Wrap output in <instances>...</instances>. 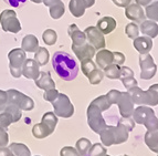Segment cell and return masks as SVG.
<instances>
[{
  "instance_id": "816d5d0a",
  "label": "cell",
  "mask_w": 158,
  "mask_h": 156,
  "mask_svg": "<svg viewBox=\"0 0 158 156\" xmlns=\"http://www.w3.org/2000/svg\"><path fill=\"white\" fill-rule=\"evenodd\" d=\"M114 53V63L117 64V65H123L126 60L125 56L121 52H113Z\"/></svg>"
},
{
  "instance_id": "74e56055",
  "label": "cell",
  "mask_w": 158,
  "mask_h": 156,
  "mask_svg": "<svg viewBox=\"0 0 158 156\" xmlns=\"http://www.w3.org/2000/svg\"><path fill=\"white\" fill-rule=\"evenodd\" d=\"M42 39H43V42H44L45 44L53 45L56 42V40H58V35H56V32L54 31V30L47 29L42 33Z\"/></svg>"
},
{
  "instance_id": "91938a15",
  "label": "cell",
  "mask_w": 158,
  "mask_h": 156,
  "mask_svg": "<svg viewBox=\"0 0 158 156\" xmlns=\"http://www.w3.org/2000/svg\"><path fill=\"white\" fill-rule=\"evenodd\" d=\"M32 2H34V3H41L42 2V0H31Z\"/></svg>"
},
{
  "instance_id": "8992f818",
  "label": "cell",
  "mask_w": 158,
  "mask_h": 156,
  "mask_svg": "<svg viewBox=\"0 0 158 156\" xmlns=\"http://www.w3.org/2000/svg\"><path fill=\"white\" fill-rule=\"evenodd\" d=\"M0 24L5 32L18 33L21 31V23L17 17L16 11L6 9L0 13Z\"/></svg>"
},
{
  "instance_id": "bcb514c9",
  "label": "cell",
  "mask_w": 158,
  "mask_h": 156,
  "mask_svg": "<svg viewBox=\"0 0 158 156\" xmlns=\"http://www.w3.org/2000/svg\"><path fill=\"white\" fill-rule=\"evenodd\" d=\"M119 123H121L122 125H124L125 127H126L127 130H128V132H131V131L134 130L135 127V121L132 119V117H122L121 120H119Z\"/></svg>"
},
{
  "instance_id": "2e32d148",
  "label": "cell",
  "mask_w": 158,
  "mask_h": 156,
  "mask_svg": "<svg viewBox=\"0 0 158 156\" xmlns=\"http://www.w3.org/2000/svg\"><path fill=\"white\" fill-rule=\"evenodd\" d=\"M134 48L136 49V51L139 52V54H146L149 53V51L153 48V40L149 37H137L136 39H134L133 42Z\"/></svg>"
},
{
  "instance_id": "db71d44e",
  "label": "cell",
  "mask_w": 158,
  "mask_h": 156,
  "mask_svg": "<svg viewBox=\"0 0 158 156\" xmlns=\"http://www.w3.org/2000/svg\"><path fill=\"white\" fill-rule=\"evenodd\" d=\"M114 2V5H116L117 7H121V8H126L129 3L132 2L133 0H112Z\"/></svg>"
},
{
  "instance_id": "11a10c76",
  "label": "cell",
  "mask_w": 158,
  "mask_h": 156,
  "mask_svg": "<svg viewBox=\"0 0 158 156\" xmlns=\"http://www.w3.org/2000/svg\"><path fill=\"white\" fill-rule=\"evenodd\" d=\"M0 156H16L9 147H0Z\"/></svg>"
},
{
  "instance_id": "f6af8a7d",
  "label": "cell",
  "mask_w": 158,
  "mask_h": 156,
  "mask_svg": "<svg viewBox=\"0 0 158 156\" xmlns=\"http://www.w3.org/2000/svg\"><path fill=\"white\" fill-rule=\"evenodd\" d=\"M58 95H59V91L56 90V89H51V90L45 91L44 94H43V99H44L45 101H48V102H51V103H52L53 101L58 98Z\"/></svg>"
},
{
  "instance_id": "b9f144b4",
  "label": "cell",
  "mask_w": 158,
  "mask_h": 156,
  "mask_svg": "<svg viewBox=\"0 0 158 156\" xmlns=\"http://www.w3.org/2000/svg\"><path fill=\"white\" fill-rule=\"evenodd\" d=\"M11 123H13V121L10 114L7 112H1L0 113V126L3 129H8V126Z\"/></svg>"
},
{
  "instance_id": "52a82bcc",
  "label": "cell",
  "mask_w": 158,
  "mask_h": 156,
  "mask_svg": "<svg viewBox=\"0 0 158 156\" xmlns=\"http://www.w3.org/2000/svg\"><path fill=\"white\" fill-rule=\"evenodd\" d=\"M7 94H8V103L15 104L21 111H31V110H33L34 102L28 95L19 92L18 90H15V89L8 90Z\"/></svg>"
},
{
  "instance_id": "484cf974",
  "label": "cell",
  "mask_w": 158,
  "mask_h": 156,
  "mask_svg": "<svg viewBox=\"0 0 158 156\" xmlns=\"http://www.w3.org/2000/svg\"><path fill=\"white\" fill-rule=\"evenodd\" d=\"M114 133H115V145L125 143L128 140V130L121 123H117V126H114Z\"/></svg>"
},
{
  "instance_id": "7c38bea8",
  "label": "cell",
  "mask_w": 158,
  "mask_h": 156,
  "mask_svg": "<svg viewBox=\"0 0 158 156\" xmlns=\"http://www.w3.org/2000/svg\"><path fill=\"white\" fill-rule=\"evenodd\" d=\"M22 75L27 79L35 80L40 77V65L34 59H26L22 65Z\"/></svg>"
},
{
  "instance_id": "7bdbcfd3",
  "label": "cell",
  "mask_w": 158,
  "mask_h": 156,
  "mask_svg": "<svg viewBox=\"0 0 158 156\" xmlns=\"http://www.w3.org/2000/svg\"><path fill=\"white\" fill-rule=\"evenodd\" d=\"M134 78V71L128 66H121V72H119V80L123 81L125 79Z\"/></svg>"
},
{
  "instance_id": "277c9868",
  "label": "cell",
  "mask_w": 158,
  "mask_h": 156,
  "mask_svg": "<svg viewBox=\"0 0 158 156\" xmlns=\"http://www.w3.org/2000/svg\"><path fill=\"white\" fill-rule=\"evenodd\" d=\"M9 59V69L10 73L13 78L19 79L22 75V65H23L24 61H26V51L22 49H12L8 53Z\"/></svg>"
},
{
  "instance_id": "3957f363",
  "label": "cell",
  "mask_w": 158,
  "mask_h": 156,
  "mask_svg": "<svg viewBox=\"0 0 158 156\" xmlns=\"http://www.w3.org/2000/svg\"><path fill=\"white\" fill-rule=\"evenodd\" d=\"M86 115H87V124L91 127V130L94 133H96V134H100L107 126L105 120L103 119L102 116V111L93 103H91L89 105V108H87Z\"/></svg>"
},
{
  "instance_id": "ffe728a7",
  "label": "cell",
  "mask_w": 158,
  "mask_h": 156,
  "mask_svg": "<svg viewBox=\"0 0 158 156\" xmlns=\"http://www.w3.org/2000/svg\"><path fill=\"white\" fill-rule=\"evenodd\" d=\"M139 31L149 38H156L158 36V24L153 20H145L140 23Z\"/></svg>"
},
{
  "instance_id": "f5cc1de1",
  "label": "cell",
  "mask_w": 158,
  "mask_h": 156,
  "mask_svg": "<svg viewBox=\"0 0 158 156\" xmlns=\"http://www.w3.org/2000/svg\"><path fill=\"white\" fill-rule=\"evenodd\" d=\"M7 5H9L10 7H13V8H20L22 6L26 3L27 0H3Z\"/></svg>"
},
{
  "instance_id": "7a4b0ae2",
  "label": "cell",
  "mask_w": 158,
  "mask_h": 156,
  "mask_svg": "<svg viewBox=\"0 0 158 156\" xmlns=\"http://www.w3.org/2000/svg\"><path fill=\"white\" fill-rule=\"evenodd\" d=\"M133 120L137 124H142L147 129V131L158 130V119L152 108L146 105H139L133 112Z\"/></svg>"
},
{
  "instance_id": "6125c7cd",
  "label": "cell",
  "mask_w": 158,
  "mask_h": 156,
  "mask_svg": "<svg viewBox=\"0 0 158 156\" xmlns=\"http://www.w3.org/2000/svg\"><path fill=\"white\" fill-rule=\"evenodd\" d=\"M124 156H128V155H124Z\"/></svg>"
},
{
  "instance_id": "8fae6325",
  "label": "cell",
  "mask_w": 158,
  "mask_h": 156,
  "mask_svg": "<svg viewBox=\"0 0 158 156\" xmlns=\"http://www.w3.org/2000/svg\"><path fill=\"white\" fill-rule=\"evenodd\" d=\"M125 16L129 20H132L137 23H142L146 20L145 11L143 10V7L136 2H131L126 8H125Z\"/></svg>"
},
{
  "instance_id": "e575fe53",
  "label": "cell",
  "mask_w": 158,
  "mask_h": 156,
  "mask_svg": "<svg viewBox=\"0 0 158 156\" xmlns=\"http://www.w3.org/2000/svg\"><path fill=\"white\" fill-rule=\"evenodd\" d=\"M42 123H44L45 125L52 129L53 131L56 130V126L58 124V116H56V114L53 113V112H47L42 116Z\"/></svg>"
},
{
  "instance_id": "ba28073f",
  "label": "cell",
  "mask_w": 158,
  "mask_h": 156,
  "mask_svg": "<svg viewBox=\"0 0 158 156\" xmlns=\"http://www.w3.org/2000/svg\"><path fill=\"white\" fill-rule=\"evenodd\" d=\"M139 66L142 80H150L155 77L157 72V65L154 62V58L149 53L139 56Z\"/></svg>"
},
{
  "instance_id": "681fc988",
  "label": "cell",
  "mask_w": 158,
  "mask_h": 156,
  "mask_svg": "<svg viewBox=\"0 0 158 156\" xmlns=\"http://www.w3.org/2000/svg\"><path fill=\"white\" fill-rule=\"evenodd\" d=\"M8 104V94L7 91L0 90V113L5 111V108Z\"/></svg>"
},
{
  "instance_id": "1f68e13d",
  "label": "cell",
  "mask_w": 158,
  "mask_h": 156,
  "mask_svg": "<svg viewBox=\"0 0 158 156\" xmlns=\"http://www.w3.org/2000/svg\"><path fill=\"white\" fill-rule=\"evenodd\" d=\"M145 15L146 18H148L149 20H153L155 22L158 21V0H156L146 7Z\"/></svg>"
},
{
  "instance_id": "4fadbf2b",
  "label": "cell",
  "mask_w": 158,
  "mask_h": 156,
  "mask_svg": "<svg viewBox=\"0 0 158 156\" xmlns=\"http://www.w3.org/2000/svg\"><path fill=\"white\" fill-rule=\"evenodd\" d=\"M72 51L80 61H83L85 59H92L95 56V48L91 45L89 42H85L81 45L72 44Z\"/></svg>"
},
{
  "instance_id": "5bb4252c",
  "label": "cell",
  "mask_w": 158,
  "mask_h": 156,
  "mask_svg": "<svg viewBox=\"0 0 158 156\" xmlns=\"http://www.w3.org/2000/svg\"><path fill=\"white\" fill-rule=\"evenodd\" d=\"M128 94L131 95L132 100L134 101L135 104H139V105H148L149 104V99L146 91H143L140 87L134 86L132 89L127 90Z\"/></svg>"
},
{
  "instance_id": "e0dca14e",
  "label": "cell",
  "mask_w": 158,
  "mask_h": 156,
  "mask_svg": "<svg viewBox=\"0 0 158 156\" xmlns=\"http://www.w3.org/2000/svg\"><path fill=\"white\" fill-rule=\"evenodd\" d=\"M116 20L113 17H103L98 21L96 28L102 32L103 35H110L111 32H113L116 29Z\"/></svg>"
},
{
  "instance_id": "d6986e66",
  "label": "cell",
  "mask_w": 158,
  "mask_h": 156,
  "mask_svg": "<svg viewBox=\"0 0 158 156\" xmlns=\"http://www.w3.org/2000/svg\"><path fill=\"white\" fill-rule=\"evenodd\" d=\"M35 85L44 91L56 89V82L52 80L49 72H40V77L35 80Z\"/></svg>"
},
{
  "instance_id": "60d3db41",
  "label": "cell",
  "mask_w": 158,
  "mask_h": 156,
  "mask_svg": "<svg viewBox=\"0 0 158 156\" xmlns=\"http://www.w3.org/2000/svg\"><path fill=\"white\" fill-rule=\"evenodd\" d=\"M106 148L100 143H95L91 146L89 155L90 156H104L106 155Z\"/></svg>"
},
{
  "instance_id": "e7e4bbea",
  "label": "cell",
  "mask_w": 158,
  "mask_h": 156,
  "mask_svg": "<svg viewBox=\"0 0 158 156\" xmlns=\"http://www.w3.org/2000/svg\"><path fill=\"white\" fill-rule=\"evenodd\" d=\"M157 156H158V155H157Z\"/></svg>"
},
{
  "instance_id": "9f6ffc18",
  "label": "cell",
  "mask_w": 158,
  "mask_h": 156,
  "mask_svg": "<svg viewBox=\"0 0 158 156\" xmlns=\"http://www.w3.org/2000/svg\"><path fill=\"white\" fill-rule=\"evenodd\" d=\"M156 0H135V2L138 3L142 7H147L148 5H150L152 2H154Z\"/></svg>"
},
{
  "instance_id": "6f0895ef",
  "label": "cell",
  "mask_w": 158,
  "mask_h": 156,
  "mask_svg": "<svg viewBox=\"0 0 158 156\" xmlns=\"http://www.w3.org/2000/svg\"><path fill=\"white\" fill-rule=\"evenodd\" d=\"M59 1H60V0H42V2L44 3V6H47V7H51V6L56 5Z\"/></svg>"
},
{
  "instance_id": "680465c9",
  "label": "cell",
  "mask_w": 158,
  "mask_h": 156,
  "mask_svg": "<svg viewBox=\"0 0 158 156\" xmlns=\"http://www.w3.org/2000/svg\"><path fill=\"white\" fill-rule=\"evenodd\" d=\"M85 2H86V6L87 8H91V7H93L95 3V0H84Z\"/></svg>"
},
{
  "instance_id": "d590c367",
  "label": "cell",
  "mask_w": 158,
  "mask_h": 156,
  "mask_svg": "<svg viewBox=\"0 0 158 156\" xmlns=\"http://www.w3.org/2000/svg\"><path fill=\"white\" fill-rule=\"evenodd\" d=\"M148 99H149V104L150 106H156L158 105V84L150 85L149 89L147 91Z\"/></svg>"
},
{
  "instance_id": "c3c4849f",
  "label": "cell",
  "mask_w": 158,
  "mask_h": 156,
  "mask_svg": "<svg viewBox=\"0 0 158 156\" xmlns=\"http://www.w3.org/2000/svg\"><path fill=\"white\" fill-rule=\"evenodd\" d=\"M122 92L118 90H111L110 92L106 94L108 98V100H110V102H111L112 104H116L117 103V101H118L119 96H121Z\"/></svg>"
},
{
  "instance_id": "30bf717a",
  "label": "cell",
  "mask_w": 158,
  "mask_h": 156,
  "mask_svg": "<svg viewBox=\"0 0 158 156\" xmlns=\"http://www.w3.org/2000/svg\"><path fill=\"white\" fill-rule=\"evenodd\" d=\"M117 106H118L119 113L122 117H131L134 112V101L132 100L128 92H122L118 101H117Z\"/></svg>"
},
{
  "instance_id": "f546056e",
  "label": "cell",
  "mask_w": 158,
  "mask_h": 156,
  "mask_svg": "<svg viewBox=\"0 0 158 156\" xmlns=\"http://www.w3.org/2000/svg\"><path fill=\"white\" fill-rule=\"evenodd\" d=\"M104 75L108 78V79L111 80H116V79H119V72H121V65H117L115 63H112L110 65L105 66L104 68Z\"/></svg>"
},
{
  "instance_id": "f1b7e54d",
  "label": "cell",
  "mask_w": 158,
  "mask_h": 156,
  "mask_svg": "<svg viewBox=\"0 0 158 156\" xmlns=\"http://www.w3.org/2000/svg\"><path fill=\"white\" fill-rule=\"evenodd\" d=\"M75 146H77V152H79L81 156H90L89 155V152H90V148L92 146L90 140H87L85 137L80 138L77 142V145Z\"/></svg>"
},
{
  "instance_id": "f907efd6",
  "label": "cell",
  "mask_w": 158,
  "mask_h": 156,
  "mask_svg": "<svg viewBox=\"0 0 158 156\" xmlns=\"http://www.w3.org/2000/svg\"><path fill=\"white\" fill-rule=\"evenodd\" d=\"M123 85L125 86L126 90H129V89H132L134 86H138V83H137L136 79L135 78H129V79H125L122 81Z\"/></svg>"
},
{
  "instance_id": "ab89813d",
  "label": "cell",
  "mask_w": 158,
  "mask_h": 156,
  "mask_svg": "<svg viewBox=\"0 0 158 156\" xmlns=\"http://www.w3.org/2000/svg\"><path fill=\"white\" fill-rule=\"evenodd\" d=\"M94 69H96V65L92 61V59H85V60L81 61V70L84 75H89L90 72H92Z\"/></svg>"
},
{
  "instance_id": "8d00e7d4",
  "label": "cell",
  "mask_w": 158,
  "mask_h": 156,
  "mask_svg": "<svg viewBox=\"0 0 158 156\" xmlns=\"http://www.w3.org/2000/svg\"><path fill=\"white\" fill-rule=\"evenodd\" d=\"M103 78H104V72L101 69H98V68L93 70L92 72H90V74L87 75V79H89L91 84L93 85H96L102 82Z\"/></svg>"
},
{
  "instance_id": "44dd1931",
  "label": "cell",
  "mask_w": 158,
  "mask_h": 156,
  "mask_svg": "<svg viewBox=\"0 0 158 156\" xmlns=\"http://www.w3.org/2000/svg\"><path fill=\"white\" fill-rule=\"evenodd\" d=\"M86 8L87 6L84 0H70L69 2V10L75 18H81L84 15Z\"/></svg>"
},
{
  "instance_id": "f35d334b",
  "label": "cell",
  "mask_w": 158,
  "mask_h": 156,
  "mask_svg": "<svg viewBox=\"0 0 158 156\" xmlns=\"http://www.w3.org/2000/svg\"><path fill=\"white\" fill-rule=\"evenodd\" d=\"M125 33L129 39H136L139 36V27L137 26L135 22H131L125 27Z\"/></svg>"
},
{
  "instance_id": "9c48e42d",
  "label": "cell",
  "mask_w": 158,
  "mask_h": 156,
  "mask_svg": "<svg viewBox=\"0 0 158 156\" xmlns=\"http://www.w3.org/2000/svg\"><path fill=\"white\" fill-rule=\"evenodd\" d=\"M84 33L86 36V41L93 45L95 50H101L105 48V38L102 32L96 28V27H87L84 30Z\"/></svg>"
},
{
  "instance_id": "cb8c5ba5",
  "label": "cell",
  "mask_w": 158,
  "mask_h": 156,
  "mask_svg": "<svg viewBox=\"0 0 158 156\" xmlns=\"http://www.w3.org/2000/svg\"><path fill=\"white\" fill-rule=\"evenodd\" d=\"M54 132L53 130H51L50 127L45 125L44 123H39V124H35L32 129V135L34 137L38 138V140H42V138L48 137L49 135H51Z\"/></svg>"
},
{
  "instance_id": "6da1fadb",
  "label": "cell",
  "mask_w": 158,
  "mask_h": 156,
  "mask_svg": "<svg viewBox=\"0 0 158 156\" xmlns=\"http://www.w3.org/2000/svg\"><path fill=\"white\" fill-rule=\"evenodd\" d=\"M52 66L56 73L64 81H72L79 73L77 60L64 51H56L52 57Z\"/></svg>"
},
{
  "instance_id": "603a6c76",
  "label": "cell",
  "mask_w": 158,
  "mask_h": 156,
  "mask_svg": "<svg viewBox=\"0 0 158 156\" xmlns=\"http://www.w3.org/2000/svg\"><path fill=\"white\" fill-rule=\"evenodd\" d=\"M101 142L104 146L115 145V133H114V126L107 125V126L100 133Z\"/></svg>"
},
{
  "instance_id": "9a60e30c",
  "label": "cell",
  "mask_w": 158,
  "mask_h": 156,
  "mask_svg": "<svg viewBox=\"0 0 158 156\" xmlns=\"http://www.w3.org/2000/svg\"><path fill=\"white\" fill-rule=\"evenodd\" d=\"M96 64L100 66V69H104L105 66L114 63V53L113 51L107 49H101L96 53Z\"/></svg>"
},
{
  "instance_id": "ac0fdd59",
  "label": "cell",
  "mask_w": 158,
  "mask_h": 156,
  "mask_svg": "<svg viewBox=\"0 0 158 156\" xmlns=\"http://www.w3.org/2000/svg\"><path fill=\"white\" fill-rule=\"evenodd\" d=\"M68 33L72 39V44L73 45H81L86 42V36L84 32H82L79 29L77 24H70L68 28Z\"/></svg>"
},
{
  "instance_id": "94428289",
  "label": "cell",
  "mask_w": 158,
  "mask_h": 156,
  "mask_svg": "<svg viewBox=\"0 0 158 156\" xmlns=\"http://www.w3.org/2000/svg\"><path fill=\"white\" fill-rule=\"evenodd\" d=\"M104 156H111V155H107V154H106V155H104Z\"/></svg>"
},
{
  "instance_id": "4dcf8cb0",
  "label": "cell",
  "mask_w": 158,
  "mask_h": 156,
  "mask_svg": "<svg viewBox=\"0 0 158 156\" xmlns=\"http://www.w3.org/2000/svg\"><path fill=\"white\" fill-rule=\"evenodd\" d=\"M64 12H65V7H64V3L62 1H59L56 5H53L50 7V16L54 20H58L61 17L63 16Z\"/></svg>"
},
{
  "instance_id": "7402d4cb",
  "label": "cell",
  "mask_w": 158,
  "mask_h": 156,
  "mask_svg": "<svg viewBox=\"0 0 158 156\" xmlns=\"http://www.w3.org/2000/svg\"><path fill=\"white\" fill-rule=\"evenodd\" d=\"M39 48V40L33 35H27L22 39L21 49L26 52H35Z\"/></svg>"
},
{
  "instance_id": "7dc6e473",
  "label": "cell",
  "mask_w": 158,
  "mask_h": 156,
  "mask_svg": "<svg viewBox=\"0 0 158 156\" xmlns=\"http://www.w3.org/2000/svg\"><path fill=\"white\" fill-rule=\"evenodd\" d=\"M8 143H9V136H8V132H7V129H3V127L0 126V147L7 146Z\"/></svg>"
},
{
  "instance_id": "be15d7a7",
  "label": "cell",
  "mask_w": 158,
  "mask_h": 156,
  "mask_svg": "<svg viewBox=\"0 0 158 156\" xmlns=\"http://www.w3.org/2000/svg\"><path fill=\"white\" fill-rule=\"evenodd\" d=\"M35 156H40V155H35Z\"/></svg>"
},
{
  "instance_id": "4316f807",
  "label": "cell",
  "mask_w": 158,
  "mask_h": 156,
  "mask_svg": "<svg viewBox=\"0 0 158 156\" xmlns=\"http://www.w3.org/2000/svg\"><path fill=\"white\" fill-rule=\"evenodd\" d=\"M49 59H50L49 51L45 48H43V47H39L38 50L35 51V53H34V60L39 63L40 66H42L49 62Z\"/></svg>"
},
{
  "instance_id": "83f0119b",
  "label": "cell",
  "mask_w": 158,
  "mask_h": 156,
  "mask_svg": "<svg viewBox=\"0 0 158 156\" xmlns=\"http://www.w3.org/2000/svg\"><path fill=\"white\" fill-rule=\"evenodd\" d=\"M9 148L16 156H31V152H30L29 147L22 143H11Z\"/></svg>"
},
{
  "instance_id": "d4e9b609",
  "label": "cell",
  "mask_w": 158,
  "mask_h": 156,
  "mask_svg": "<svg viewBox=\"0 0 158 156\" xmlns=\"http://www.w3.org/2000/svg\"><path fill=\"white\" fill-rule=\"evenodd\" d=\"M145 144L150 151L158 154V130L147 131L145 134Z\"/></svg>"
},
{
  "instance_id": "ee69618b",
  "label": "cell",
  "mask_w": 158,
  "mask_h": 156,
  "mask_svg": "<svg viewBox=\"0 0 158 156\" xmlns=\"http://www.w3.org/2000/svg\"><path fill=\"white\" fill-rule=\"evenodd\" d=\"M60 156H81L77 148L72 146H64L60 151Z\"/></svg>"
},
{
  "instance_id": "5b68a950",
  "label": "cell",
  "mask_w": 158,
  "mask_h": 156,
  "mask_svg": "<svg viewBox=\"0 0 158 156\" xmlns=\"http://www.w3.org/2000/svg\"><path fill=\"white\" fill-rule=\"evenodd\" d=\"M54 114L56 116L69 119L74 114V106L72 104L71 100L64 93H59L58 98L52 102Z\"/></svg>"
},
{
  "instance_id": "836d02e7",
  "label": "cell",
  "mask_w": 158,
  "mask_h": 156,
  "mask_svg": "<svg viewBox=\"0 0 158 156\" xmlns=\"http://www.w3.org/2000/svg\"><path fill=\"white\" fill-rule=\"evenodd\" d=\"M3 112H7V113L10 114L11 116H12L13 123L18 122L19 120L21 119V116H22L21 110H20L18 106H16L15 104H11V103L7 104V106L5 108V111H3Z\"/></svg>"
},
{
  "instance_id": "d6a6232c",
  "label": "cell",
  "mask_w": 158,
  "mask_h": 156,
  "mask_svg": "<svg viewBox=\"0 0 158 156\" xmlns=\"http://www.w3.org/2000/svg\"><path fill=\"white\" fill-rule=\"evenodd\" d=\"M91 103H93L94 105H96L98 108H100L101 111L104 112V111H107L108 108L112 106V103L110 102V100H108L107 95H101L98 96V98L94 99V100L91 102Z\"/></svg>"
}]
</instances>
